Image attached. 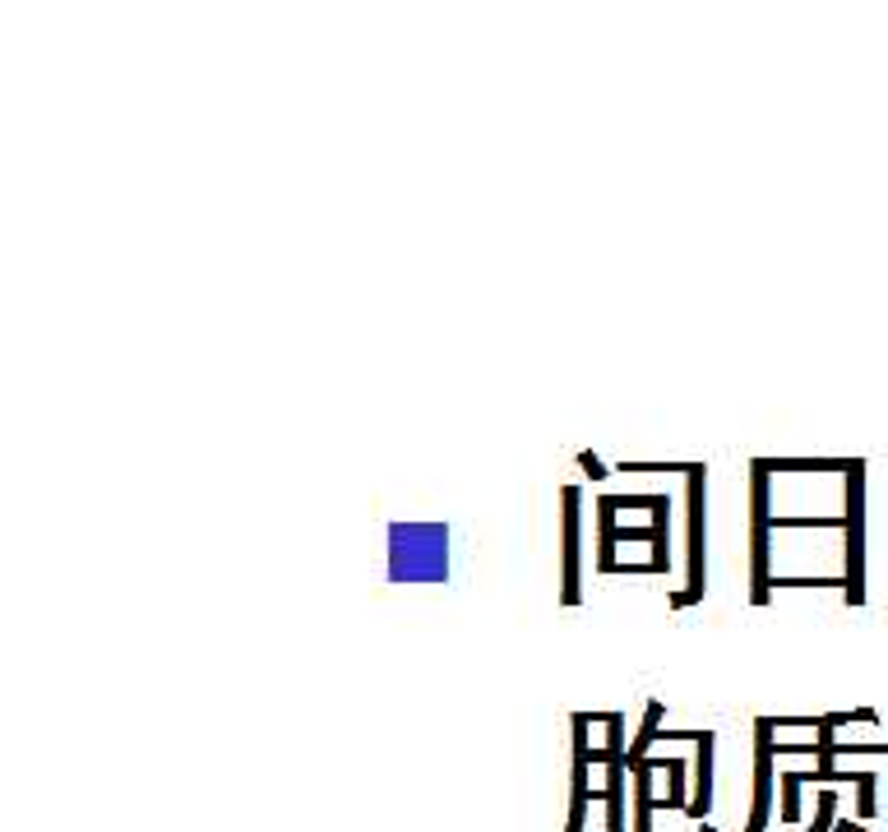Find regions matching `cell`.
<instances>
[{
    "instance_id": "cell-1",
    "label": "cell",
    "mask_w": 888,
    "mask_h": 832,
    "mask_svg": "<svg viewBox=\"0 0 888 832\" xmlns=\"http://www.w3.org/2000/svg\"><path fill=\"white\" fill-rule=\"evenodd\" d=\"M389 579L444 583L450 579V528L444 523H389Z\"/></svg>"
},
{
    "instance_id": "cell-12",
    "label": "cell",
    "mask_w": 888,
    "mask_h": 832,
    "mask_svg": "<svg viewBox=\"0 0 888 832\" xmlns=\"http://www.w3.org/2000/svg\"><path fill=\"white\" fill-rule=\"evenodd\" d=\"M662 708H667V704H658V698H652V704L643 708V726H639V740H630V768H634L639 759H648V749L658 745V736H662Z\"/></svg>"
},
{
    "instance_id": "cell-18",
    "label": "cell",
    "mask_w": 888,
    "mask_h": 832,
    "mask_svg": "<svg viewBox=\"0 0 888 832\" xmlns=\"http://www.w3.org/2000/svg\"><path fill=\"white\" fill-rule=\"evenodd\" d=\"M856 814L860 819H875V772H860L856 777Z\"/></svg>"
},
{
    "instance_id": "cell-2",
    "label": "cell",
    "mask_w": 888,
    "mask_h": 832,
    "mask_svg": "<svg viewBox=\"0 0 888 832\" xmlns=\"http://www.w3.org/2000/svg\"><path fill=\"white\" fill-rule=\"evenodd\" d=\"M768 467L764 462H750V602L754 606H768L773 602V545H768V532H773V505H768Z\"/></svg>"
},
{
    "instance_id": "cell-15",
    "label": "cell",
    "mask_w": 888,
    "mask_h": 832,
    "mask_svg": "<svg viewBox=\"0 0 888 832\" xmlns=\"http://www.w3.org/2000/svg\"><path fill=\"white\" fill-rule=\"evenodd\" d=\"M801 787H805V772H777V791H782V823H796L801 819Z\"/></svg>"
},
{
    "instance_id": "cell-9",
    "label": "cell",
    "mask_w": 888,
    "mask_h": 832,
    "mask_svg": "<svg viewBox=\"0 0 888 832\" xmlns=\"http://www.w3.org/2000/svg\"><path fill=\"white\" fill-rule=\"evenodd\" d=\"M713 745H717V736L713 731H703L699 740H694V791H690V804H685V819H699L703 823V814L713 810Z\"/></svg>"
},
{
    "instance_id": "cell-6",
    "label": "cell",
    "mask_w": 888,
    "mask_h": 832,
    "mask_svg": "<svg viewBox=\"0 0 888 832\" xmlns=\"http://www.w3.org/2000/svg\"><path fill=\"white\" fill-rule=\"evenodd\" d=\"M685 481H690V587L685 592H671V606L675 611L703 602V481H709V467L694 462Z\"/></svg>"
},
{
    "instance_id": "cell-4",
    "label": "cell",
    "mask_w": 888,
    "mask_h": 832,
    "mask_svg": "<svg viewBox=\"0 0 888 832\" xmlns=\"http://www.w3.org/2000/svg\"><path fill=\"white\" fill-rule=\"evenodd\" d=\"M607 721V832H630L624 823V782H630V740H624V717L602 713Z\"/></svg>"
},
{
    "instance_id": "cell-13",
    "label": "cell",
    "mask_w": 888,
    "mask_h": 832,
    "mask_svg": "<svg viewBox=\"0 0 888 832\" xmlns=\"http://www.w3.org/2000/svg\"><path fill=\"white\" fill-rule=\"evenodd\" d=\"M768 472H847V458H760Z\"/></svg>"
},
{
    "instance_id": "cell-17",
    "label": "cell",
    "mask_w": 888,
    "mask_h": 832,
    "mask_svg": "<svg viewBox=\"0 0 888 832\" xmlns=\"http://www.w3.org/2000/svg\"><path fill=\"white\" fill-rule=\"evenodd\" d=\"M833 828H838V795L824 791L819 795V814H815V823H809L805 832H833Z\"/></svg>"
},
{
    "instance_id": "cell-14",
    "label": "cell",
    "mask_w": 888,
    "mask_h": 832,
    "mask_svg": "<svg viewBox=\"0 0 888 832\" xmlns=\"http://www.w3.org/2000/svg\"><path fill=\"white\" fill-rule=\"evenodd\" d=\"M652 528H658V537H652V560H648V569H652V574H667V564H671V555H667V537H671V500H662L658 509H652Z\"/></svg>"
},
{
    "instance_id": "cell-3",
    "label": "cell",
    "mask_w": 888,
    "mask_h": 832,
    "mask_svg": "<svg viewBox=\"0 0 888 832\" xmlns=\"http://www.w3.org/2000/svg\"><path fill=\"white\" fill-rule=\"evenodd\" d=\"M847 518H843V532H847V606H866V462L851 458L847 462Z\"/></svg>"
},
{
    "instance_id": "cell-16",
    "label": "cell",
    "mask_w": 888,
    "mask_h": 832,
    "mask_svg": "<svg viewBox=\"0 0 888 832\" xmlns=\"http://www.w3.org/2000/svg\"><path fill=\"white\" fill-rule=\"evenodd\" d=\"M667 772H671V777H667L671 791H667V800H658V810H681V814H685V804H690V795H685V772H690V768H685L681 759H667Z\"/></svg>"
},
{
    "instance_id": "cell-5",
    "label": "cell",
    "mask_w": 888,
    "mask_h": 832,
    "mask_svg": "<svg viewBox=\"0 0 888 832\" xmlns=\"http://www.w3.org/2000/svg\"><path fill=\"white\" fill-rule=\"evenodd\" d=\"M773 717H760L754 721V804H750V823L745 832H768V819H773V791H777V749H773Z\"/></svg>"
},
{
    "instance_id": "cell-10",
    "label": "cell",
    "mask_w": 888,
    "mask_h": 832,
    "mask_svg": "<svg viewBox=\"0 0 888 832\" xmlns=\"http://www.w3.org/2000/svg\"><path fill=\"white\" fill-rule=\"evenodd\" d=\"M616 513H620V509L611 505V496L597 500V569H602V574H616V564H620V560H616V545H620V541H616V528H620Z\"/></svg>"
},
{
    "instance_id": "cell-7",
    "label": "cell",
    "mask_w": 888,
    "mask_h": 832,
    "mask_svg": "<svg viewBox=\"0 0 888 832\" xmlns=\"http://www.w3.org/2000/svg\"><path fill=\"white\" fill-rule=\"evenodd\" d=\"M588 721L592 713H574V800H569V823L565 832H584L588 823V763H592V745H588Z\"/></svg>"
},
{
    "instance_id": "cell-19",
    "label": "cell",
    "mask_w": 888,
    "mask_h": 832,
    "mask_svg": "<svg viewBox=\"0 0 888 832\" xmlns=\"http://www.w3.org/2000/svg\"><path fill=\"white\" fill-rule=\"evenodd\" d=\"M579 467H584V472H588L592 481H607V462H602V458H597L592 449H584V454H579Z\"/></svg>"
},
{
    "instance_id": "cell-8",
    "label": "cell",
    "mask_w": 888,
    "mask_h": 832,
    "mask_svg": "<svg viewBox=\"0 0 888 832\" xmlns=\"http://www.w3.org/2000/svg\"><path fill=\"white\" fill-rule=\"evenodd\" d=\"M560 505H565V583H560V602L565 606H579L584 602V583H579V486H565L560 490Z\"/></svg>"
},
{
    "instance_id": "cell-20",
    "label": "cell",
    "mask_w": 888,
    "mask_h": 832,
    "mask_svg": "<svg viewBox=\"0 0 888 832\" xmlns=\"http://www.w3.org/2000/svg\"><path fill=\"white\" fill-rule=\"evenodd\" d=\"M833 832H870V828H866V823H851V819L838 814V828H833Z\"/></svg>"
},
{
    "instance_id": "cell-11",
    "label": "cell",
    "mask_w": 888,
    "mask_h": 832,
    "mask_svg": "<svg viewBox=\"0 0 888 832\" xmlns=\"http://www.w3.org/2000/svg\"><path fill=\"white\" fill-rule=\"evenodd\" d=\"M652 768L648 759L634 763V832H652V814H658V795H652Z\"/></svg>"
}]
</instances>
